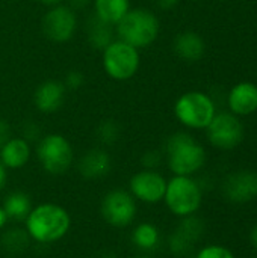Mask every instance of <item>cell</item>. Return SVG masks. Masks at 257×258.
I'll use <instances>...</instances> for the list:
<instances>
[{"instance_id":"ffe728a7","label":"cell","mask_w":257,"mask_h":258,"mask_svg":"<svg viewBox=\"0 0 257 258\" xmlns=\"http://www.w3.org/2000/svg\"><path fill=\"white\" fill-rule=\"evenodd\" d=\"M130 242L142 252L155 251L161 243V231L151 222H141L138 224L130 236Z\"/></svg>"},{"instance_id":"f546056e","label":"cell","mask_w":257,"mask_h":258,"mask_svg":"<svg viewBox=\"0 0 257 258\" xmlns=\"http://www.w3.org/2000/svg\"><path fill=\"white\" fill-rule=\"evenodd\" d=\"M11 138V125L6 119L0 118V145H3Z\"/></svg>"},{"instance_id":"4fadbf2b","label":"cell","mask_w":257,"mask_h":258,"mask_svg":"<svg viewBox=\"0 0 257 258\" xmlns=\"http://www.w3.org/2000/svg\"><path fill=\"white\" fill-rule=\"evenodd\" d=\"M65 92L67 89L61 80H44L33 92V104L41 113H55L62 107L65 101Z\"/></svg>"},{"instance_id":"4dcf8cb0","label":"cell","mask_w":257,"mask_h":258,"mask_svg":"<svg viewBox=\"0 0 257 258\" xmlns=\"http://www.w3.org/2000/svg\"><path fill=\"white\" fill-rule=\"evenodd\" d=\"M89 3H92V0H68V6H70L73 11L85 9Z\"/></svg>"},{"instance_id":"f35d334b","label":"cell","mask_w":257,"mask_h":258,"mask_svg":"<svg viewBox=\"0 0 257 258\" xmlns=\"http://www.w3.org/2000/svg\"><path fill=\"white\" fill-rule=\"evenodd\" d=\"M0 147H2V145H0Z\"/></svg>"},{"instance_id":"7c38bea8","label":"cell","mask_w":257,"mask_h":258,"mask_svg":"<svg viewBox=\"0 0 257 258\" xmlns=\"http://www.w3.org/2000/svg\"><path fill=\"white\" fill-rule=\"evenodd\" d=\"M223 197L232 204H247L257 198V172L241 169L226 177L223 186Z\"/></svg>"},{"instance_id":"83f0119b","label":"cell","mask_w":257,"mask_h":258,"mask_svg":"<svg viewBox=\"0 0 257 258\" xmlns=\"http://www.w3.org/2000/svg\"><path fill=\"white\" fill-rule=\"evenodd\" d=\"M162 153L158 151V150H148L142 154L141 157V163L144 166V169H151V171H156L158 166H161L162 163Z\"/></svg>"},{"instance_id":"7402d4cb","label":"cell","mask_w":257,"mask_h":258,"mask_svg":"<svg viewBox=\"0 0 257 258\" xmlns=\"http://www.w3.org/2000/svg\"><path fill=\"white\" fill-rule=\"evenodd\" d=\"M30 237L23 228H9L0 236V246L5 252L11 255H20L27 251L30 245Z\"/></svg>"},{"instance_id":"e575fe53","label":"cell","mask_w":257,"mask_h":258,"mask_svg":"<svg viewBox=\"0 0 257 258\" xmlns=\"http://www.w3.org/2000/svg\"><path fill=\"white\" fill-rule=\"evenodd\" d=\"M8 216H6V213H5V210H3V207L0 206V231L6 227V224H8Z\"/></svg>"},{"instance_id":"ba28073f","label":"cell","mask_w":257,"mask_h":258,"mask_svg":"<svg viewBox=\"0 0 257 258\" xmlns=\"http://www.w3.org/2000/svg\"><path fill=\"white\" fill-rule=\"evenodd\" d=\"M100 213L108 225L114 228H127L138 215L136 200L129 190H109L101 200Z\"/></svg>"},{"instance_id":"4316f807","label":"cell","mask_w":257,"mask_h":258,"mask_svg":"<svg viewBox=\"0 0 257 258\" xmlns=\"http://www.w3.org/2000/svg\"><path fill=\"white\" fill-rule=\"evenodd\" d=\"M64 86L65 89H70V91H77L83 86L85 83V74L80 71V70H70L67 74H65V79H64Z\"/></svg>"},{"instance_id":"30bf717a","label":"cell","mask_w":257,"mask_h":258,"mask_svg":"<svg viewBox=\"0 0 257 258\" xmlns=\"http://www.w3.org/2000/svg\"><path fill=\"white\" fill-rule=\"evenodd\" d=\"M206 130L209 142L220 150H233L244 139V125L233 113H215Z\"/></svg>"},{"instance_id":"3957f363","label":"cell","mask_w":257,"mask_h":258,"mask_svg":"<svg viewBox=\"0 0 257 258\" xmlns=\"http://www.w3.org/2000/svg\"><path fill=\"white\" fill-rule=\"evenodd\" d=\"M161 23L158 15L147 8H130L118 21V39L141 50L150 47L159 36Z\"/></svg>"},{"instance_id":"44dd1931","label":"cell","mask_w":257,"mask_h":258,"mask_svg":"<svg viewBox=\"0 0 257 258\" xmlns=\"http://www.w3.org/2000/svg\"><path fill=\"white\" fill-rule=\"evenodd\" d=\"M86 33H88V44L94 50H101L103 51L114 41L112 26L105 23V21H101L95 15H92L89 18L88 27H86Z\"/></svg>"},{"instance_id":"7a4b0ae2","label":"cell","mask_w":257,"mask_h":258,"mask_svg":"<svg viewBox=\"0 0 257 258\" xmlns=\"http://www.w3.org/2000/svg\"><path fill=\"white\" fill-rule=\"evenodd\" d=\"M165 156L168 168L174 175L191 177L206 163L204 148L186 132L173 133L167 139Z\"/></svg>"},{"instance_id":"836d02e7","label":"cell","mask_w":257,"mask_h":258,"mask_svg":"<svg viewBox=\"0 0 257 258\" xmlns=\"http://www.w3.org/2000/svg\"><path fill=\"white\" fill-rule=\"evenodd\" d=\"M92 258H117V255H115V252H114V251L103 249V251L97 252V254H95Z\"/></svg>"},{"instance_id":"1f68e13d","label":"cell","mask_w":257,"mask_h":258,"mask_svg":"<svg viewBox=\"0 0 257 258\" xmlns=\"http://www.w3.org/2000/svg\"><path fill=\"white\" fill-rule=\"evenodd\" d=\"M155 2L161 9H173L180 3V0H155Z\"/></svg>"},{"instance_id":"6da1fadb","label":"cell","mask_w":257,"mask_h":258,"mask_svg":"<svg viewBox=\"0 0 257 258\" xmlns=\"http://www.w3.org/2000/svg\"><path fill=\"white\" fill-rule=\"evenodd\" d=\"M26 227L30 240L50 245L62 240L71 227V216L68 210L55 203H42L32 207L26 218Z\"/></svg>"},{"instance_id":"8d00e7d4","label":"cell","mask_w":257,"mask_h":258,"mask_svg":"<svg viewBox=\"0 0 257 258\" xmlns=\"http://www.w3.org/2000/svg\"><path fill=\"white\" fill-rule=\"evenodd\" d=\"M250 240H251L253 246L257 249V224L253 227V230H251V233H250Z\"/></svg>"},{"instance_id":"484cf974","label":"cell","mask_w":257,"mask_h":258,"mask_svg":"<svg viewBox=\"0 0 257 258\" xmlns=\"http://www.w3.org/2000/svg\"><path fill=\"white\" fill-rule=\"evenodd\" d=\"M195 258H235V255L223 245H208L198 251Z\"/></svg>"},{"instance_id":"cb8c5ba5","label":"cell","mask_w":257,"mask_h":258,"mask_svg":"<svg viewBox=\"0 0 257 258\" xmlns=\"http://www.w3.org/2000/svg\"><path fill=\"white\" fill-rule=\"evenodd\" d=\"M120 135H121V128L115 119H103L95 128L97 141L106 147L114 145L120 139Z\"/></svg>"},{"instance_id":"74e56055","label":"cell","mask_w":257,"mask_h":258,"mask_svg":"<svg viewBox=\"0 0 257 258\" xmlns=\"http://www.w3.org/2000/svg\"><path fill=\"white\" fill-rule=\"evenodd\" d=\"M133 258H153V257H150V255L144 254V255H138V257H133Z\"/></svg>"},{"instance_id":"d6a6232c","label":"cell","mask_w":257,"mask_h":258,"mask_svg":"<svg viewBox=\"0 0 257 258\" xmlns=\"http://www.w3.org/2000/svg\"><path fill=\"white\" fill-rule=\"evenodd\" d=\"M6 181H8V172H6V168L0 163V192L5 189Z\"/></svg>"},{"instance_id":"d6986e66","label":"cell","mask_w":257,"mask_h":258,"mask_svg":"<svg viewBox=\"0 0 257 258\" xmlns=\"http://www.w3.org/2000/svg\"><path fill=\"white\" fill-rule=\"evenodd\" d=\"M3 210L8 216V219L15 222L26 221L27 215L32 210V201L30 197L23 190H14L3 200Z\"/></svg>"},{"instance_id":"f1b7e54d","label":"cell","mask_w":257,"mask_h":258,"mask_svg":"<svg viewBox=\"0 0 257 258\" xmlns=\"http://www.w3.org/2000/svg\"><path fill=\"white\" fill-rule=\"evenodd\" d=\"M21 138L24 139V141H27L29 144L30 142H38L42 136H41V128H39V125L36 124V122H33V121H27V122H24V125H23V128H21Z\"/></svg>"},{"instance_id":"e0dca14e","label":"cell","mask_w":257,"mask_h":258,"mask_svg":"<svg viewBox=\"0 0 257 258\" xmlns=\"http://www.w3.org/2000/svg\"><path fill=\"white\" fill-rule=\"evenodd\" d=\"M30 144L23 138H9L0 147V163L6 169H21L30 159Z\"/></svg>"},{"instance_id":"52a82bcc","label":"cell","mask_w":257,"mask_h":258,"mask_svg":"<svg viewBox=\"0 0 257 258\" xmlns=\"http://www.w3.org/2000/svg\"><path fill=\"white\" fill-rule=\"evenodd\" d=\"M215 113L214 100L200 91H191L180 95L174 104L176 118L188 128H206Z\"/></svg>"},{"instance_id":"d4e9b609","label":"cell","mask_w":257,"mask_h":258,"mask_svg":"<svg viewBox=\"0 0 257 258\" xmlns=\"http://www.w3.org/2000/svg\"><path fill=\"white\" fill-rule=\"evenodd\" d=\"M194 248V243L191 240H188L182 233H179L177 230H174L170 237H168V249L173 255L176 257H185L188 255Z\"/></svg>"},{"instance_id":"2e32d148","label":"cell","mask_w":257,"mask_h":258,"mask_svg":"<svg viewBox=\"0 0 257 258\" xmlns=\"http://www.w3.org/2000/svg\"><path fill=\"white\" fill-rule=\"evenodd\" d=\"M173 48L180 59L186 62H197L206 53V42L200 33L194 30H183L176 35Z\"/></svg>"},{"instance_id":"5bb4252c","label":"cell","mask_w":257,"mask_h":258,"mask_svg":"<svg viewBox=\"0 0 257 258\" xmlns=\"http://www.w3.org/2000/svg\"><path fill=\"white\" fill-rule=\"evenodd\" d=\"M77 169L85 180L105 178L112 169L111 154L103 148H91L79 159Z\"/></svg>"},{"instance_id":"9a60e30c","label":"cell","mask_w":257,"mask_h":258,"mask_svg":"<svg viewBox=\"0 0 257 258\" xmlns=\"http://www.w3.org/2000/svg\"><path fill=\"white\" fill-rule=\"evenodd\" d=\"M227 103L233 115H250L257 110V86L250 82H241L232 88Z\"/></svg>"},{"instance_id":"9c48e42d","label":"cell","mask_w":257,"mask_h":258,"mask_svg":"<svg viewBox=\"0 0 257 258\" xmlns=\"http://www.w3.org/2000/svg\"><path fill=\"white\" fill-rule=\"evenodd\" d=\"M77 30V14L68 5H56L48 8L42 18L44 35L58 44H64L73 39Z\"/></svg>"},{"instance_id":"603a6c76","label":"cell","mask_w":257,"mask_h":258,"mask_svg":"<svg viewBox=\"0 0 257 258\" xmlns=\"http://www.w3.org/2000/svg\"><path fill=\"white\" fill-rule=\"evenodd\" d=\"M176 230L179 233H182L188 240H191L195 245L204 234V222L198 216L191 215V216L182 218V221Z\"/></svg>"},{"instance_id":"d590c367","label":"cell","mask_w":257,"mask_h":258,"mask_svg":"<svg viewBox=\"0 0 257 258\" xmlns=\"http://www.w3.org/2000/svg\"><path fill=\"white\" fill-rule=\"evenodd\" d=\"M38 2H39L41 5H44V6H48V8L64 3V0H38Z\"/></svg>"},{"instance_id":"ac0fdd59","label":"cell","mask_w":257,"mask_h":258,"mask_svg":"<svg viewBox=\"0 0 257 258\" xmlns=\"http://www.w3.org/2000/svg\"><path fill=\"white\" fill-rule=\"evenodd\" d=\"M94 15L101 21L117 26L118 21L129 12L130 0H92Z\"/></svg>"},{"instance_id":"8992f818","label":"cell","mask_w":257,"mask_h":258,"mask_svg":"<svg viewBox=\"0 0 257 258\" xmlns=\"http://www.w3.org/2000/svg\"><path fill=\"white\" fill-rule=\"evenodd\" d=\"M101 60L103 70L108 77L117 82L132 79L138 73L141 65L139 50L121 39H114L103 50Z\"/></svg>"},{"instance_id":"277c9868","label":"cell","mask_w":257,"mask_h":258,"mask_svg":"<svg viewBox=\"0 0 257 258\" xmlns=\"http://www.w3.org/2000/svg\"><path fill=\"white\" fill-rule=\"evenodd\" d=\"M164 201L168 210L179 218L195 215L201 207L203 190L197 180L186 175H174L167 181Z\"/></svg>"},{"instance_id":"8fae6325","label":"cell","mask_w":257,"mask_h":258,"mask_svg":"<svg viewBox=\"0 0 257 258\" xmlns=\"http://www.w3.org/2000/svg\"><path fill=\"white\" fill-rule=\"evenodd\" d=\"M167 180L162 174L151 169H142L129 180V192L132 197L145 204H158L164 201Z\"/></svg>"},{"instance_id":"5b68a950","label":"cell","mask_w":257,"mask_h":258,"mask_svg":"<svg viewBox=\"0 0 257 258\" xmlns=\"http://www.w3.org/2000/svg\"><path fill=\"white\" fill-rule=\"evenodd\" d=\"M36 157L41 168L47 174L62 175L74 162V150L65 136L59 133H50L38 141Z\"/></svg>"}]
</instances>
